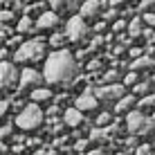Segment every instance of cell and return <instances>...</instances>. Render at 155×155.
Returning <instances> with one entry per match:
<instances>
[{"label":"cell","instance_id":"6da1fadb","mask_svg":"<svg viewBox=\"0 0 155 155\" xmlns=\"http://www.w3.org/2000/svg\"><path fill=\"white\" fill-rule=\"evenodd\" d=\"M77 74H79V63L68 50H56L47 56L43 77H45V81L50 85L70 88V85H74Z\"/></svg>","mask_w":155,"mask_h":155},{"label":"cell","instance_id":"7a4b0ae2","mask_svg":"<svg viewBox=\"0 0 155 155\" xmlns=\"http://www.w3.org/2000/svg\"><path fill=\"white\" fill-rule=\"evenodd\" d=\"M45 56V41L43 38H31V41H25L23 45L16 50L14 54V61L16 63H36Z\"/></svg>","mask_w":155,"mask_h":155},{"label":"cell","instance_id":"3957f363","mask_svg":"<svg viewBox=\"0 0 155 155\" xmlns=\"http://www.w3.org/2000/svg\"><path fill=\"white\" fill-rule=\"evenodd\" d=\"M126 126L133 135H146V137L155 135V121H151L142 110H130L126 117Z\"/></svg>","mask_w":155,"mask_h":155},{"label":"cell","instance_id":"277c9868","mask_svg":"<svg viewBox=\"0 0 155 155\" xmlns=\"http://www.w3.org/2000/svg\"><path fill=\"white\" fill-rule=\"evenodd\" d=\"M41 124H43V110L36 104L25 106L18 113V117H16V126L23 128V130H34V128H38Z\"/></svg>","mask_w":155,"mask_h":155},{"label":"cell","instance_id":"5b68a950","mask_svg":"<svg viewBox=\"0 0 155 155\" xmlns=\"http://www.w3.org/2000/svg\"><path fill=\"white\" fill-rule=\"evenodd\" d=\"M90 34V27L85 25V20L81 16H72L70 20H68V27H65V38L72 41L74 45H79V43H83L88 38Z\"/></svg>","mask_w":155,"mask_h":155},{"label":"cell","instance_id":"8992f818","mask_svg":"<svg viewBox=\"0 0 155 155\" xmlns=\"http://www.w3.org/2000/svg\"><path fill=\"white\" fill-rule=\"evenodd\" d=\"M41 81H43V77H41L36 70H31V68H25V70L18 74V90H16V92H18V94H25L29 88L36 90V88L41 85Z\"/></svg>","mask_w":155,"mask_h":155},{"label":"cell","instance_id":"52a82bcc","mask_svg":"<svg viewBox=\"0 0 155 155\" xmlns=\"http://www.w3.org/2000/svg\"><path fill=\"white\" fill-rule=\"evenodd\" d=\"M94 97H97V101H119L121 97H124V85L119 83H113V85H101V88L94 90Z\"/></svg>","mask_w":155,"mask_h":155},{"label":"cell","instance_id":"ba28073f","mask_svg":"<svg viewBox=\"0 0 155 155\" xmlns=\"http://www.w3.org/2000/svg\"><path fill=\"white\" fill-rule=\"evenodd\" d=\"M18 70H16V65L14 63H9V61H2L0 63V85L2 88H12V85L18 83Z\"/></svg>","mask_w":155,"mask_h":155},{"label":"cell","instance_id":"9c48e42d","mask_svg":"<svg viewBox=\"0 0 155 155\" xmlns=\"http://www.w3.org/2000/svg\"><path fill=\"white\" fill-rule=\"evenodd\" d=\"M97 106H99V101H97V97H94L92 90H83V92L77 97V110H79V113H88V110H94Z\"/></svg>","mask_w":155,"mask_h":155},{"label":"cell","instance_id":"30bf717a","mask_svg":"<svg viewBox=\"0 0 155 155\" xmlns=\"http://www.w3.org/2000/svg\"><path fill=\"white\" fill-rule=\"evenodd\" d=\"M58 27V14L56 12H43L38 16V20L34 23V31H43V29H54Z\"/></svg>","mask_w":155,"mask_h":155},{"label":"cell","instance_id":"8fae6325","mask_svg":"<svg viewBox=\"0 0 155 155\" xmlns=\"http://www.w3.org/2000/svg\"><path fill=\"white\" fill-rule=\"evenodd\" d=\"M79 12H81L79 16H81L83 20H90V18H94V16H99V12H101V2H99V0H85Z\"/></svg>","mask_w":155,"mask_h":155},{"label":"cell","instance_id":"7c38bea8","mask_svg":"<svg viewBox=\"0 0 155 155\" xmlns=\"http://www.w3.org/2000/svg\"><path fill=\"white\" fill-rule=\"evenodd\" d=\"M63 124L70 126V128H77L83 124V113H79L77 108H68L65 113H63Z\"/></svg>","mask_w":155,"mask_h":155},{"label":"cell","instance_id":"4fadbf2b","mask_svg":"<svg viewBox=\"0 0 155 155\" xmlns=\"http://www.w3.org/2000/svg\"><path fill=\"white\" fill-rule=\"evenodd\" d=\"M50 5L58 14H70L79 7V0H50Z\"/></svg>","mask_w":155,"mask_h":155},{"label":"cell","instance_id":"5bb4252c","mask_svg":"<svg viewBox=\"0 0 155 155\" xmlns=\"http://www.w3.org/2000/svg\"><path fill=\"white\" fill-rule=\"evenodd\" d=\"M117 133V126H106V128H94L92 133H90V140L92 142H106V140H110Z\"/></svg>","mask_w":155,"mask_h":155},{"label":"cell","instance_id":"9a60e30c","mask_svg":"<svg viewBox=\"0 0 155 155\" xmlns=\"http://www.w3.org/2000/svg\"><path fill=\"white\" fill-rule=\"evenodd\" d=\"M155 65V58L153 56H140L130 63V72H142V70H151Z\"/></svg>","mask_w":155,"mask_h":155},{"label":"cell","instance_id":"2e32d148","mask_svg":"<svg viewBox=\"0 0 155 155\" xmlns=\"http://www.w3.org/2000/svg\"><path fill=\"white\" fill-rule=\"evenodd\" d=\"M135 101L137 99L133 97V94H124V97L115 104V113H130V108L135 106Z\"/></svg>","mask_w":155,"mask_h":155},{"label":"cell","instance_id":"e0dca14e","mask_svg":"<svg viewBox=\"0 0 155 155\" xmlns=\"http://www.w3.org/2000/svg\"><path fill=\"white\" fill-rule=\"evenodd\" d=\"M29 99H31V104L38 106L41 101H50L52 99V92H50V88H36V90H31Z\"/></svg>","mask_w":155,"mask_h":155},{"label":"cell","instance_id":"ac0fdd59","mask_svg":"<svg viewBox=\"0 0 155 155\" xmlns=\"http://www.w3.org/2000/svg\"><path fill=\"white\" fill-rule=\"evenodd\" d=\"M126 27H128V36H130V38H137V36L144 31V29H142V18H140V16H137V18H133Z\"/></svg>","mask_w":155,"mask_h":155},{"label":"cell","instance_id":"d6986e66","mask_svg":"<svg viewBox=\"0 0 155 155\" xmlns=\"http://www.w3.org/2000/svg\"><path fill=\"white\" fill-rule=\"evenodd\" d=\"M18 34H27V31H34V20H31V16H23V18L18 20Z\"/></svg>","mask_w":155,"mask_h":155},{"label":"cell","instance_id":"ffe728a7","mask_svg":"<svg viewBox=\"0 0 155 155\" xmlns=\"http://www.w3.org/2000/svg\"><path fill=\"white\" fill-rule=\"evenodd\" d=\"M101 81H104L106 85H113L115 81H119V72H117V70H108L104 77H101Z\"/></svg>","mask_w":155,"mask_h":155},{"label":"cell","instance_id":"44dd1931","mask_svg":"<svg viewBox=\"0 0 155 155\" xmlns=\"http://www.w3.org/2000/svg\"><path fill=\"white\" fill-rule=\"evenodd\" d=\"M110 121H113L110 113H101V115L97 117V128H106V126H110Z\"/></svg>","mask_w":155,"mask_h":155},{"label":"cell","instance_id":"7402d4cb","mask_svg":"<svg viewBox=\"0 0 155 155\" xmlns=\"http://www.w3.org/2000/svg\"><path fill=\"white\" fill-rule=\"evenodd\" d=\"M151 81H144V83H135V94H148V90H151Z\"/></svg>","mask_w":155,"mask_h":155},{"label":"cell","instance_id":"603a6c76","mask_svg":"<svg viewBox=\"0 0 155 155\" xmlns=\"http://www.w3.org/2000/svg\"><path fill=\"white\" fill-rule=\"evenodd\" d=\"M14 12H12V9H0V23H2V25H7L9 23V20H14Z\"/></svg>","mask_w":155,"mask_h":155},{"label":"cell","instance_id":"cb8c5ba5","mask_svg":"<svg viewBox=\"0 0 155 155\" xmlns=\"http://www.w3.org/2000/svg\"><path fill=\"white\" fill-rule=\"evenodd\" d=\"M155 106V94H146L144 99H140V108H153Z\"/></svg>","mask_w":155,"mask_h":155},{"label":"cell","instance_id":"d4e9b609","mask_svg":"<svg viewBox=\"0 0 155 155\" xmlns=\"http://www.w3.org/2000/svg\"><path fill=\"white\" fill-rule=\"evenodd\" d=\"M140 9H144L146 14H155V0H142Z\"/></svg>","mask_w":155,"mask_h":155},{"label":"cell","instance_id":"484cf974","mask_svg":"<svg viewBox=\"0 0 155 155\" xmlns=\"http://www.w3.org/2000/svg\"><path fill=\"white\" fill-rule=\"evenodd\" d=\"M63 43H65V36H63V34H54V36L50 38V45H52V47H61Z\"/></svg>","mask_w":155,"mask_h":155},{"label":"cell","instance_id":"4316f807","mask_svg":"<svg viewBox=\"0 0 155 155\" xmlns=\"http://www.w3.org/2000/svg\"><path fill=\"white\" fill-rule=\"evenodd\" d=\"M101 43H104V38H101V36H94V38H92V43H90V47L85 50V54H88V52H94L97 47H101Z\"/></svg>","mask_w":155,"mask_h":155},{"label":"cell","instance_id":"83f0119b","mask_svg":"<svg viewBox=\"0 0 155 155\" xmlns=\"http://www.w3.org/2000/svg\"><path fill=\"white\" fill-rule=\"evenodd\" d=\"M137 83V72H128L124 77V85H135Z\"/></svg>","mask_w":155,"mask_h":155},{"label":"cell","instance_id":"f1b7e54d","mask_svg":"<svg viewBox=\"0 0 155 155\" xmlns=\"http://www.w3.org/2000/svg\"><path fill=\"white\" fill-rule=\"evenodd\" d=\"M9 135H14V126L12 124L0 126V140H2V137H9Z\"/></svg>","mask_w":155,"mask_h":155},{"label":"cell","instance_id":"f546056e","mask_svg":"<svg viewBox=\"0 0 155 155\" xmlns=\"http://www.w3.org/2000/svg\"><path fill=\"white\" fill-rule=\"evenodd\" d=\"M9 34H12V27H7V25H2L0 23V38H9Z\"/></svg>","mask_w":155,"mask_h":155},{"label":"cell","instance_id":"4dcf8cb0","mask_svg":"<svg viewBox=\"0 0 155 155\" xmlns=\"http://www.w3.org/2000/svg\"><path fill=\"white\" fill-rule=\"evenodd\" d=\"M99 68H101V61H99V58H92V61L88 63V70H90V72H97Z\"/></svg>","mask_w":155,"mask_h":155},{"label":"cell","instance_id":"1f68e13d","mask_svg":"<svg viewBox=\"0 0 155 155\" xmlns=\"http://www.w3.org/2000/svg\"><path fill=\"white\" fill-rule=\"evenodd\" d=\"M151 151H153L151 144H142V146L137 148V155H151Z\"/></svg>","mask_w":155,"mask_h":155},{"label":"cell","instance_id":"d6a6232c","mask_svg":"<svg viewBox=\"0 0 155 155\" xmlns=\"http://www.w3.org/2000/svg\"><path fill=\"white\" fill-rule=\"evenodd\" d=\"M142 23H146L148 27H155V14H144V20Z\"/></svg>","mask_w":155,"mask_h":155},{"label":"cell","instance_id":"836d02e7","mask_svg":"<svg viewBox=\"0 0 155 155\" xmlns=\"http://www.w3.org/2000/svg\"><path fill=\"white\" fill-rule=\"evenodd\" d=\"M124 29H126V23H124V20H115L113 31H117V34H119V31H124Z\"/></svg>","mask_w":155,"mask_h":155},{"label":"cell","instance_id":"e575fe53","mask_svg":"<svg viewBox=\"0 0 155 155\" xmlns=\"http://www.w3.org/2000/svg\"><path fill=\"white\" fill-rule=\"evenodd\" d=\"M47 117H50V119H56V115H58V106H50V108H47V113H45Z\"/></svg>","mask_w":155,"mask_h":155},{"label":"cell","instance_id":"d590c367","mask_svg":"<svg viewBox=\"0 0 155 155\" xmlns=\"http://www.w3.org/2000/svg\"><path fill=\"white\" fill-rule=\"evenodd\" d=\"M7 45H9V47L18 45V47H20V45H23V38H20V36H14V38H7Z\"/></svg>","mask_w":155,"mask_h":155},{"label":"cell","instance_id":"8d00e7d4","mask_svg":"<svg viewBox=\"0 0 155 155\" xmlns=\"http://www.w3.org/2000/svg\"><path fill=\"white\" fill-rule=\"evenodd\" d=\"M85 146H88V140H79L77 144H74V151L81 153V151H85Z\"/></svg>","mask_w":155,"mask_h":155},{"label":"cell","instance_id":"74e56055","mask_svg":"<svg viewBox=\"0 0 155 155\" xmlns=\"http://www.w3.org/2000/svg\"><path fill=\"white\" fill-rule=\"evenodd\" d=\"M7 110H9V101H0V119L7 115Z\"/></svg>","mask_w":155,"mask_h":155},{"label":"cell","instance_id":"f35d334b","mask_svg":"<svg viewBox=\"0 0 155 155\" xmlns=\"http://www.w3.org/2000/svg\"><path fill=\"white\" fill-rule=\"evenodd\" d=\"M113 18H117V9H110L104 14V20H113Z\"/></svg>","mask_w":155,"mask_h":155},{"label":"cell","instance_id":"ab89813d","mask_svg":"<svg viewBox=\"0 0 155 155\" xmlns=\"http://www.w3.org/2000/svg\"><path fill=\"white\" fill-rule=\"evenodd\" d=\"M126 2H130V0H110V7L117 9V7H121V5H126Z\"/></svg>","mask_w":155,"mask_h":155},{"label":"cell","instance_id":"60d3db41","mask_svg":"<svg viewBox=\"0 0 155 155\" xmlns=\"http://www.w3.org/2000/svg\"><path fill=\"white\" fill-rule=\"evenodd\" d=\"M104 29H106V23H97L94 25V31H97V34H101Z\"/></svg>","mask_w":155,"mask_h":155},{"label":"cell","instance_id":"b9f144b4","mask_svg":"<svg viewBox=\"0 0 155 155\" xmlns=\"http://www.w3.org/2000/svg\"><path fill=\"white\" fill-rule=\"evenodd\" d=\"M7 54H9V50H7V47H2V50H0V63L7 58Z\"/></svg>","mask_w":155,"mask_h":155},{"label":"cell","instance_id":"7bdbcfd3","mask_svg":"<svg viewBox=\"0 0 155 155\" xmlns=\"http://www.w3.org/2000/svg\"><path fill=\"white\" fill-rule=\"evenodd\" d=\"M90 155H108L104 151V148H94V151H90Z\"/></svg>","mask_w":155,"mask_h":155},{"label":"cell","instance_id":"ee69618b","mask_svg":"<svg viewBox=\"0 0 155 155\" xmlns=\"http://www.w3.org/2000/svg\"><path fill=\"white\" fill-rule=\"evenodd\" d=\"M14 153H18V155H23V144H16V146H14Z\"/></svg>","mask_w":155,"mask_h":155},{"label":"cell","instance_id":"f6af8a7d","mask_svg":"<svg viewBox=\"0 0 155 155\" xmlns=\"http://www.w3.org/2000/svg\"><path fill=\"white\" fill-rule=\"evenodd\" d=\"M27 146H38V140H27Z\"/></svg>","mask_w":155,"mask_h":155},{"label":"cell","instance_id":"bcb514c9","mask_svg":"<svg viewBox=\"0 0 155 155\" xmlns=\"http://www.w3.org/2000/svg\"><path fill=\"white\" fill-rule=\"evenodd\" d=\"M5 153H7V146H5V144L0 142V155H5Z\"/></svg>","mask_w":155,"mask_h":155},{"label":"cell","instance_id":"7dc6e473","mask_svg":"<svg viewBox=\"0 0 155 155\" xmlns=\"http://www.w3.org/2000/svg\"><path fill=\"white\" fill-rule=\"evenodd\" d=\"M9 2H12V0H0V5H9Z\"/></svg>","mask_w":155,"mask_h":155},{"label":"cell","instance_id":"c3c4849f","mask_svg":"<svg viewBox=\"0 0 155 155\" xmlns=\"http://www.w3.org/2000/svg\"><path fill=\"white\" fill-rule=\"evenodd\" d=\"M151 83H155V77H153V79H151Z\"/></svg>","mask_w":155,"mask_h":155},{"label":"cell","instance_id":"681fc988","mask_svg":"<svg viewBox=\"0 0 155 155\" xmlns=\"http://www.w3.org/2000/svg\"><path fill=\"white\" fill-rule=\"evenodd\" d=\"M0 90H2V85H0Z\"/></svg>","mask_w":155,"mask_h":155}]
</instances>
